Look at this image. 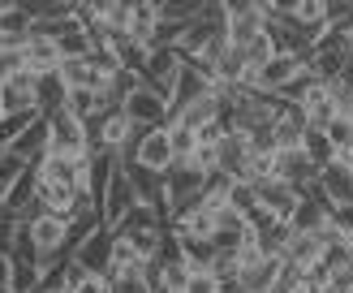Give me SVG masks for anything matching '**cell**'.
<instances>
[{"mask_svg": "<svg viewBox=\"0 0 353 293\" xmlns=\"http://www.w3.org/2000/svg\"><path fill=\"white\" fill-rule=\"evenodd\" d=\"M26 241H30V259L34 267L48 272V267H61L69 254H74V241H69V224L61 216H48V212H30L22 220Z\"/></svg>", "mask_w": 353, "mask_h": 293, "instance_id": "6da1fadb", "label": "cell"}, {"mask_svg": "<svg viewBox=\"0 0 353 293\" xmlns=\"http://www.w3.org/2000/svg\"><path fill=\"white\" fill-rule=\"evenodd\" d=\"M43 121H48L43 155H61V160H78V155H86V121L69 117L65 108L43 117Z\"/></svg>", "mask_w": 353, "mask_h": 293, "instance_id": "7a4b0ae2", "label": "cell"}, {"mask_svg": "<svg viewBox=\"0 0 353 293\" xmlns=\"http://www.w3.org/2000/svg\"><path fill=\"white\" fill-rule=\"evenodd\" d=\"M272 177L293 185L297 194H306V190H314V181H319V164H314L302 147H289V151L272 155Z\"/></svg>", "mask_w": 353, "mask_h": 293, "instance_id": "3957f363", "label": "cell"}, {"mask_svg": "<svg viewBox=\"0 0 353 293\" xmlns=\"http://www.w3.org/2000/svg\"><path fill=\"white\" fill-rule=\"evenodd\" d=\"M121 112H125V121H130L134 130H155V125H164V121H168V99L138 82L134 91H130V99L121 103Z\"/></svg>", "mask_w": 353, "mask_h": 293, "instance_id": "277c9868", "label": "cell"}, {"mask_svg": "<svg viewBox=\"0 0 353 293\" xmlns=\"http://www.w3.org/2000/svg\"><path fill=\"white\" fill-rule=\"evenodd\" d=\"M176 74H181V57H176L172 48H151L147 52V65H143V74H138V82L143 86H151L155 95H172V82H176Z\"/></svg>", "mask_w": 353, "mask_h": 293, "instance_id": "5b68a950", "label": "cell"}, {"mask_svg": "<svg viewBox=\"0 0 353 293\" xmlns=\"http://www.w3.org/2000/svg\"><path fill=\"white\" fill-rule=\"evenodd\" d=\"M17 52H22V69L26 74H57V65H61V48L52 34H39V30H26V39L17 43Z\"/></svg>", "mask_w": 353, "mask_h": 293, "instance_id": "8992f818", "label": "cell"}, {"mask_svg": "<svg viewBox=\"0 0 353 293\" xmlns=\"http://www.w3.org/2000/svg\"><path fill=\"white\" fill-rule=\"evenodd\" d=\"M314 190H319V199L327 207H341V203H353V164L345 160H327L319 168V181H314Z\"/></svg>", "mask_w": 353, "mask_h": 293, "instance_id": "52a82bcc", "label": "cell"}, {"mask_svg": "<svg viewBox=\"0 0 353 293\" xmlns=\"http://www.w3.org/2000/svg\"><path fill=\"white\" fill-rule=\"evenodd\" d=\"M254 194H259V207L268 216H276V220H285L289 224V216L297 212V203H302V194H297L293 185H285V181H276V177H263V181H254Z\"/></svg>", "mask_w": 353, "mask_h": 293, "instance_id": "ba28073f", "label": "cell"}, {"mask_svg": "<svg viewBox=\"0 0 353 293\" xmlns=\"http://www.w3.org/2000/svg\"><path fill=\"white\" fill-rule=\"evenodd\" d=\"M69 259H74L82 272H99V276H108V263H112V229H95L91 237H82Z\"/></svg>", "mask_w": 353, "mask_h": 293, "instance_id": "9c48e42d", "label": "cell"}, {"mask_svg": "<svg viewBox=\"0 0 353 293\" xmlns=\"http://www.w3.org/2000/svg\"><path fill=\"white\" fill-rule=\"evenodd\" d=\"M138 203V194H134V185H130V177H125V168L117 164V172H112V181H108V190H103V199H99V216H103V229H112V224L130 212V207Z\"/></svg>", "mask_w": 353, "mask_h": 293, "instance_id": "30bf717a", "label": "cell"}, {"mask_svg": "<svg viewBox=\"0 0 353 293\" xmlns=\"http://www.w3.org/2000/svg\"><path fill=\"white\" fill-rule=\"evenodd\" d=\"M297 74H306V61L289 57V52H276L268 65H259V91L263 95H280Z\"/></svg>", "mask_w": 353, "mask_h": 293, "instance_id": "8fae6325", "label": "cell"}, {"mask_svg": "<svg viewBox=\"0 0 353 293\" xmlns=\"http://www.w3.org/2000/svg\"><path fill=\"white\" fill-rule=\"evenodd\" d=\"M13 112H39L34 108V74H13L9 82H0V117Z\"/></svg>", "mask_w": 353, "mask_h": 293, "instance_id": "7c38bea8", "label": "cell"}, {"mask_svg": "<svg viewBox=\"0 0 353 293\" xmlns=\"http://www.w3.org/2000/svg\"><path fill=\"white\" fill-rule=\"evenodd\" d=\"M199 190H203V172H194V168H168L164 172V199H168L172 212L190 207L199 199Z\"/></svg>", "mask_w": 353, "mask_h": 293, "instance_id": "4fadbf2b", "label": "cell"}, {"mask_svg": "<svg viewBox=\"0 0 353 293\" xmlns=\"http://www.w3.org/2000/svg\"><path fill=\"white\" fill-rule=\"evenodd\" d=\"M168 233L172 237H211V233H216V216H211L207 207L190 203V207H181V212H172Z\"/></svg>", "mask_w": 353, "mask_h": 293, "instance_id": "5bb4252c", "label": "cell"}, {"mask_svg": "<svg viewBox=\"0 0 353 293\" xmlns=\"http://www.w3.org/2000/svg\"><path fill=\"white\" fill-rule=\"evenodd\" d=\"M302 134H306V117H302V108H293V103H280V112H276V121H272L276 151L302 147Z\"/></svg>", "mask_w": 353, "mask_h": 293, "instance_id": "9a60e30c", "label": "cell"}, {"mask_svg": "<svg viewBox=\"0 0 353 293\" xmlns=\"http://www.w3.org/2000/svg\"><path fill=\"white\" fill-rule=\"evenodd\" d=\"M211 91V82L199 74V69H190V65H181V74H176V82H172V95H168V112H181V108H190L194 99H203Z\"/></svg>", "mask_w": 353, "mask_h": 293, "instance_id": "2e32d148", "label": "cell"}, {"mask_svg": "<svg viewBox=\"0 0 353 293\" xmlns=\"http://www.w3.org/2000/svg\"><path fill=\"white\" fill-rule=\"evenodd\" d=\"M327 224V203L319 199V190H306L302 203H297V212L289 216V229L293 233H319Z\"/></svg>", "mask_w": 353, "mask_h": 293, "instance_id": "e0dca14e", "label": "cell"}, {"mask_svg": "<svg viewBox=\"0 0 353 293\" xmlns=\"http://www.w3.org/2000/svg\"><path fill=\"white\" fill-rule=\"evenodd\" d=\"M160 229H164L160 216H155L147 203H134L130 212L112 224V237H138V233H160Z\"/></svg>", "mask_w": 353, "mask_h": 293, "instance_id": "ac0fdd59", "label": "cell"}, {"mask_svg": "<svg viewBox=\"0 0 353 293\" xmlns=\"http://www.w3.org/2000/svg\"><path fill=\"white\" fill-rule=\"evenodd\" d=\"M155 26H160V17H155V0H134V5H130V30H125V34L151 52Z\"/></svg>", "mask_w": 353, "mask_h": 293, "instance_id": "d6986e66", "label": "cell"}, {"mask_svg": "<svg viewBox=\"0 0 353 293\" xmlns=\"http://www.w3.org/2000/svg\"><path fill=\"white\" fill-rule=\"evenodd\" d=\"M176 241V254L190 263V272H207L216 263V246H211V237H172Z\"/></svg>", "mask_w": 353, "mask_h": 293, "instance_id": "ffe728a7", "label": "cell"}, {"mask_svg": "<svg viewBox=\"0 0 353 293\" xmlns=\"http://www.w3.org/2000/svg\"><path fill=\"white\" fill-rule=\"evenodd\" d=\"M34 108H39V117H52L65 108V86L57 74H39L34 78Z\"/></svg>", "mask_w": 353, "mask_h": 293, "instance_id": "44dd1931", "label": "cell"}, {"mask_svg": "<svg viewBox=\"0 0 353 293\" xmlns=\"http://www.w3.org/2000/svg\"><path fill=\"white\" fill-rule=\"evenodd\" d=\"M164 130H168V147H172V164H185L194 155V147H199V134L190 125H181V121H164Z\"/></svg>", "mask_w": 353, "mask_h": 293, "instance_id": "7402d4cb", "label": "cell"}, {"mask_svg": "<svg viewBox=\"0 0 353 293\" xmlns=\"http://www.w3.org/2000/svg\"><path fill=\"white\" fill-rule=\"evenodd\" d=\"M199 207H207L211 216L220 212V207L228 203V177L224 172H211V177H203V190H199V199H194Z\"/></svg>", "mask_w": 353, "mask_h": 293, "instance_id": "603a6c76", "label": "cell"}, {"mask_svg": "<svg viewBox=\"0 0 353 293\" xmlns=\"http://www.w3.org/2000/svg\"><path fill=\"white\" fill-rule=\"evenodd\" d=\"M34 289H39V267H34V259H17V254H13L9 293H34Z\"/></svg>", "mask_w": 353, "mask_h": 293, "instance_id": "cb8c5ba5", "label": "cell"}, {"mask_svg": "<svg viewBox=\"0 0 353 293\" xmlns=\"http://www.w3.org/2000/svg\"><path fill=\"white\" fill-rule=\"evenodd\" d=\"M224 207H228V212H237V216L245 220V216H250L254 207H259L254 185H250V181H228V203H224Z\"/></svg>", "mask_w": 353, "mask_h": 293, "instance_id": "d4e9b609", "label": "cell"}, {"mask_svg": "<svg viewBox=\"0 0 353 293\" xmlns=\"http://www.w3.org/2000/svg\"><path fill=\"white\" fill-rule=\"evenodd\" d=\"M34 121H39V112H13V117H0V151H5L13 138H22Z\"/></svg>", "mask_w": 353, "mask_h": 293, "instance_id": "484cf974", "label": "cell"}, {"mask_svg": "<svg viewBox=\"0 0 353 293\" xmlns=\"http://www.w3.org/2000/svg\"><path fill=\"white\" fill-rule=\"evenodd\" d=\"M327 229H332L336 241H353V203L327 207Z\"/></svg>", "mask_w": 353, "mask_h": 293, "instance_id": "4316f807", "label": "cell"}, {"mask_svg": "<svg viewBox=\"0 0 353 293\" xmlns=\"http://www.w3.org/2000/svg\"><path fill=\"white\" fill-rule=\"evenodd\" d=\"M302 151H306L319 168H323L327 160H336V151H332V143L323 138V130H306V134H302Z\"/></svg>", "mask_w": 353, "mask_h": 293, "instance_id": "83f0119b", "label": "cell"}, {"mask_svg": "<svg viewBox=\"0 0 353 293\" xmlns=\"http://www.w3.org/2000/svg\"><path fill=\"white\" fill-rule=\"evenodd\" d=\"M323 138L332 143V151H336V155H345L353 147V121L349 117H332V125L323 130Z\"/></svg>", "mask_w": 353, "mask_h": 293, "instance_id": "f1b7e54d", "label": "cell"}, {"mask_svg": "<svg viewBox=\"0 0 353 293\" xmlns=\"http://www.w3.org/2000/svg\"><path fill=\"white\" fill-rule=\"evenodd\" d=\"M112 293H155V272H130V276H112Z\"/></svg>", "mask_w": 353, "mask_h": 293, "instance_id": "f546056e", "label": "cell"}, {"mask_svg": "<svg viewBox=\"0 0 353 293\" xmlns=\"http://www.w3.org/2000/svg\"><path fill=\"white\" fill-rule=\"evenodd\" d=\"M30 164H22V160H17V155H0V203H5V194H9V190H13V181L17 177H22V172H26Z\"/></svg>", "mask_w": 353, "mask_h": 293, "instance_id": "4dcf8cb0", "label": "cell"}, {"mask_svg": "<svg viewBox=\"0 0 353 293\" xmlns=\"http://www.w3.org/2000/svg\"><path fill=\"white\" fill-rule=\"evenodd\" d=\"M69 293H112V276H99V272H86L82 281L69 289Z\"/></svg>", "mask_w": 353, "mask_h": 293, "instance_id": "1f68e13d", "label": "cell"}, {"mask_svg": "<svg viewBox=\"0 0 353 293\" xmlns=\"http://www.w3.org/2000/svg\"><path fill=\"white\" fill-rule=\"evenodd\" d=\"M13 74H22V52H17V48H0V82H9Z\"/></svg>", "mask_w": 353, "mask_h": 293, "instance_id": "d6a6232c", "label": "cell"}, {"mask_svg": "<svg viewBox=\"0 0 353 293\" xmlns=\"http://www.w3.org/2000/svg\"><path fill=\"white\" fill-rule=\"evenodd\" d=\"M13 237H17V220L0 216V254H13Z\"/></svg>", "mask_w": 353, "mask_h": 293, "instance_id": "836d02e7", "label": "cell"}, {"mask_svg": "<svg viewBox=\"0 0 353 293\" xmlns=\"http://www.w3.org/2000/svg\"><path fill=\"white\" fill-rule=\"evenodd\" d=\"M319 293H345V289H332V285H323V289H319Z\"/></svg>", "mask_w": 353, "mask_h": 293, "instance_id": "e575fe53", "label": "cell"}, {"mask_svg": "<svg viewBox=\"0 0 353 293\" xmlns=\"http://www.w3.org/2000/svg\"><path fill=\"white\" fill-rule=\"evenodd\" d=\"M0 48H13V43H9V39H5V34H0Z\"/></svg>", "mask_w": 353, "mask_h": 293, "instance_id": "d590c367", "label": "cell"}, {"mask_svg": "<svg viewBox=\"0 0 353 293\" xmlns=\"http://www.w3.org/2000/svg\"><path fill=\"white\" fill-rule=\"evenodd\" d=\"M0 155H5V151H0Z\"/></svg>", "mask_w": 353, "mask_h": 293, "instance_id": "8d00e7d4", "label": "cell"}]
</instances>
